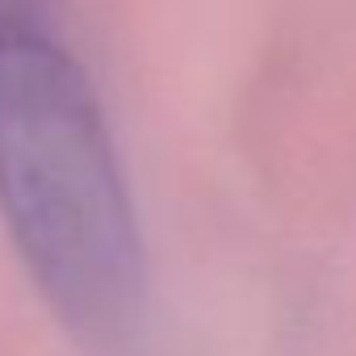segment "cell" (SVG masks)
Listing matches in <instances>:
<instances>
[{"mask_svg": "<svg viewBox=\"0 0 356 356\" xmlns=\"http://www.w3.org/2000/svg\"><path fill=\"white\" fill-rule=\"evenodd\" d=\"M47 26H51L47 0H0V42L13 38V34L47 30Z\"/></svg>", "mask_w": 356, "mask_h": 356, "instance_id": "cell-2", "label": "cell"}, {"mask_svg": "<svg viewBox=\"0 0 356 356\" xmlns=\"http://www.w3.org/2000/svg\"><path fill=\"white\" fill-rule=\"evenodd\" d=\"M0 214L55 318L84 343H122L143 314V235L118 147L59 34L0 42Z\"/></svg>", "mask_w": 356, "mask_h": 356, "instance_id": "cell-1", "label": "cell"}]
</instances>
